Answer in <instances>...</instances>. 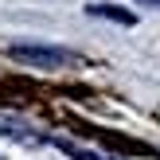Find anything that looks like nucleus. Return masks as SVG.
<instances>
[{
  "label": "nucleus",
  "mask_w": 160,
  "mask_h": 160,
  "mask_svg": "<svg viewBox=\"0 0 160 160\" xmlns=\"http://www.w3.org/2000/svg\"><path fill=\"white\" fill-rule=\"evenodd\" d=\"M8 55L20 59V62H31V67H62V62L70 59V55L59 51V47H28V43H16Z\"/></svg>",
  "instance_id": "nucleus-1"
},
{
  "label": "nucleus",
  "mask_w": 160,
  "mask_h": 160,
  "mask_svg": "<svg viewBox=\"0 0 160 160\" xmlns=\"http://www.w3.org/2000/svg\"><path fill=\"white\" fill-rule=\"evenodd\" d=\"M55 148H62L70 160H109V156H98V152H90V148H78V145H70V141H55Z\"/></svg>",
  "instance_id": "nucleus-2"
},
{
  "label": "nucleus",
  "mask_w": 160,
  "mask_h": 160,
  "mask_svg": "<svg viewBox=\"0 0 160 160\" xmlns=\"http://www.w3.org/2000/svg\"><path fill=\"white\" fill-rule=\"evenodd\" d=\"M148 4H160V0H148Z\"/></svg>",
  "instance_id": "nucleus-4"
},
{
  "label": "nucleus",
  "mask_w": 160,
  "mask_h": 160,
  "mask_svg": "<svg viewBox=\"0 0 160 160\" xmlns=\"http://www.w3.org/2000/svg\"><path fill=\"white\" fill-rule=\"evenodd\" d=\"M90 12H94V16H109V20H117V23H133V16H129V12H117L113 4H94Z\"/></svg>",
  "instance_id": "nucleus-3"
}]
</instances>
